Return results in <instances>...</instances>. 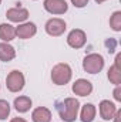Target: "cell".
<instances>
[{"instance_id":"obj_1","label":"cell","mask_w":121,"mask_h":122,"mask_svg":"<svg viewBox=\"0 0 121 122\" xmlns=\"http://www.w3.org/2000/svg\"><path fill=\"white\" fill-rule=\"evenodd\" d=\"M56 109L59 112V117L64 122H74L77 115H78V109H80V102L77 98H66L63 101L56 102Z\"/></svg>"},{"instance_id":"obj_2","label":"cell","mask_w":121,"mask_h":122,"mask_svg":"<svg viewBox=\"0 0 121 122\" xmlns=\"http://www.w3.org/2000/svg\"><path fill=\"white\" fill-rule=\"evenodd\" d=\"M73 77V71L71 67L66 62H59L53 67L51 70V81L56 85H66L70 82Z\"/></svg>"},{"instance_id":"obj_3","label":"cell","mask_w":121,"mask_h":122,"mask_svg":"<svg viewBox=\"0 0 121 122\" xmlns=\"http://www.w3.org/2000/svg\"><path fill=\"white\" fill-rule=\"evenodd\" d=\"M83 68L88 74H98L104 68V57L98 53H91L84 57Z\"/></svg>"},{"instance_id":"obj_4","label":"cell","mask_w":121,"mask_h":122,"mask_svg":"<svg viewBox=\"0 0 121 122\" xmlns=\"http://www.w3.org/2000/svg\"><path fill=\"white\" fill-rule=\"evenodd\" d=\"M26 80L22 71L19 70H13L11 72H9V75L6 77V87L10 92H19L24 88Z\"/></svg>"},{"instance_id":"obj_5","label":"cell","mask_w":121,"mask_h":122,"mask_svg":"<svg viewBox=\"0 0 121 122\" xmlns=\"http://www.w3.org/2000/svg\"><path fill=\"white\" fill-rule=\"evenodd\" d=\"M67 29V24L63 19L59 17H54V19H50L47 23H46V33L49 36H53V37H59L61 36Z\"/></svg>"},{"instance_id":"obj_6","label":"cell","mask_w":121,"mask_h":122,"mask_svg":"<svg viewBox=\"0 0 121 122\" xmlns=\"http://www.w3.org/2000/svg\"><path fill=\"white\" fill-rule=\"evenodd\" d=\"M86 41H87V36H86L84 31L80 30V29L71 30L68 33V36H67V44H68L71 48H76V50L84 47Z\"/></svg>"},{"instance_id":"obj_7","label":"cell","mask_w":121,"mask_h":122,"mask_svg":"<svg viewBox=\"0 0 121 122\" xmlns=\"http://www.w3.org/2000/svg\"><path fill=\"white\" fill-rule=\"evenodd\" d=\"M43 6L50 14H64L68 10V4L66 0H44Z\"/></svg>"},{"instance_id":"obj_8","label":"cell","mask_w":121,"mask_h":122,"mask_svg":"<svg viewBox=\"0 0 121 122\" xmlns=\"http://www.w3.org/2000/svg\"><path fill=\"white\" fill-rule=\"evenodd\" d=\"M6 17L13 23H23V21H26L29 19V10L17 6V7L9 9L6 11Z\"/></svg>"},{"instance_id":"obj_9","label":"cell","mask_w":121,"mask_h":122,"mask_svg":"<svg viewBox=\"0 0 121 122\" xmlns=\"http://www.w3.org/2000/svg\"><path fill=\"white\" fill-rule=\"evenodd\" d=\"M73 92L78 97H87L93 92V84H91L88 80H84V78H78L77 81H74L73 87H71Z\"/></svg>"},{"instance_id":"obj_10","label":"cell","mask_w":121,"mask_h":122,"mask_svg":"<svg viewBox=\"0 0 121 122\" xmlns=\"http://www.w3.org/2000/svg\"><path fill=\"white\" fill-rule=\"evenodd\" d=\"M117 112V107L114 105V102L108 101V99H103L100 102V117L104 119V121H110L114 118Z\"/></svg>"},{"instance_id":"obj_11","label":"cell","mask_w":121,"mask_h":122,"mask_svg":"<svg viewBox=\"0 0 121 122\" xmlns=\"http://www.w3.org/2000/svg\"><path fill=\"white\" fill-rule=\"evenodd\" d=\"M120 60H121V54H117L114 65H111V67L108 68V74H107V77H108L110 82H111V84H114V85H120V84H121V68H120Z\"/></svg>"},{"instance_id":"obj_12","label":"cell","mask_w":121,"mask_h":122,"mask_svg":"<svg viewBox=\"0 0 121 122\" xmlns=\"http://www.w3.org/2000/svg\"><path fill=\"white\" fill-rule=\"evenodd\" d=\"M37 33V27L34 23H23L20 24L19 27H16V36L19 38H23V40H27V38H31L33 36H36Z\"/></svg>"},{"instance_id":"obj_13","label":"cell","mask_w":121,"mask_h":122,"mask_svg":"<svg viewBox=\"0 0 121 122\" xmlns=\"http://www.w3.org/2000/svg\"><path fill=\"white\" fill-rule=\"evenodd\" d=\"M33 122H50L51 121V111L46 107H38L31 114Z\"/></svg>"},{"instance_id":"obj_14","label":"cell","mask_w":121,"mask_h":122,"mask_svg":"<svg viewBox=\"0 0 121 122\" xmlns=\"http://www.w3.org/2000/svg\"><path fill=\"white\" fill-rule=\"evenodd\" d=\"M16 57V50L13 46L7 44V43H0V61L9 62Z\"/></svg>"},{"instance_id":"obj_15","label":"cell","mask_w":121,"mask_h":122,"mask_svg":"<svg viewBox=\"0 0 121 122\" xmlns=\"http://www.w3.org/2000/svg\"><path fill=\"white\" fill-rule=\"evenodd\" d=\"M14 37H16V29L11 24H7V23L0 24V40H3L4 43H9L14 40Z\"/></svg>"},{"instance_id":"obj_16","label":"cell","mask_w":121,"mask_h":122,"mask_svg":"<svg viewBox=\"0 0 121 122\" xmlns=\"http://www.w3.org/2000/svg\"><path fill=\"white\" fill-rule=\"evenodd\" d=\"M97 109L93 104H84L81 108V114H80V119L81 122H93L95 118Z\"/></svg>"},{"instance_id":"obj_17","label":"cell","mask_w":121,"mask_h":122,"mask_svg":"<svg viewBox=\"0 0 121 122\" xmlns=\"http://www.w3.org/2000/svg\"><path fill=\"white\" fill-rule=\"evenodd\" d=\"M13 105H14V108H16L17 112L24 114V112H27L31 108V99L29 97H26V95H22V97H17L14 99V104Z\"/></svg>"},{"instance_id":"obj_18","label":"cell","mask_w":121,"mask_h":122,"mask_svg":"<svg viewBox=\"0 0 121 122\" xmlns=\"http://www.w3.org/2000/svg\"><path fill=\"white\" fill-rule=\"evenodd\" d=\"M110 27L114 31H121V11H114L110 17Z\"/></svg>"},{"instance_id":"obj_19","label":"cell","mask_w":121,"mask_h":122,"mask_svg":"<svg viewBox=\"0 0 121 122\" xmlns=\"http://www.w3.org/2000/svg\"><path fill=\"white\" fill-rule=\"evenodd\" d=\"M10 114V104L4 99H0V119H6Z\"/></svg>"},{"instance_id":"obj_20","label":"cell","mask_w":121,"mask_h":122,"mask_svg":"<svg viewBox=\"0 0 121 122\" xmlns=\"http://www.w3.org/2000/svg\"><path fill=\"white\" fill-rule=\"evenodd\" d=\"M105 46H107V48H108V50H107L108 53H114L117 43H116V40H114V38H108V40L105 41Z\"/></svg>"},{"instance_id":"obj_21","label":"cell","mask_w":121,"mask_h":122,"mask_svg":"<svg viewBox=\"0 0 121 122\" xmlns=\"http://www.w3.org/2000/svg\"><path fill=\"white\" fill-rule=\"evenodd\" d=\"M71 3H73V6H74V7L81 9V7H84V6H87V4H88V0H71Z\"/></svg>"},{"instance_id":"obj_22","label":"cell","mask_w":121,"mask_h":122,"mask_svg":"<svg viewBox=\"0 0 121 122\" xmlns=\"http://www.w3.org/2000/svg\"><path fill=\"white\" fill-rule=\"evenodd\" d=\"M114 99L118 101V102H121V88H120V85H117L116 90H114Z\"/></svg>"},{"instance_id":"obj_23","label":"cell","mask_w":121,"mask_h":122,"mask_svg":"<svg viewBox=\"0 0 121 122\" xmlns=\"http://www.w3.org/2000/svg\"><path fill=\"white\" fill-rule=\"evenodd\" d=\"M114 122H120V119H121V111L120 109H117V112H116V115H114Z\"/></svg>"},{"instance_id":"obj_24","label":"cell","mask_w":121,"mask_h":122,"mask_svg":"<svg viewBox=\"0 0 121 122\" xmlns=\"http://www.w3.org/2000/svg\"><path fill=\"white\" fill-rule=\"evenodd\" d=\"M10 122H27V121H26V119H23V118H19V117H17V118H13Z\"/></svg>"},{"instance_id":"obj_25","label":"cell","mask_w":121,"mask_h":122,"mask_svg":"<svg viewBox=\"0 0 121 122\" xmlns=\"http://www.w3.org/2000/svg\"><path fill=\"white\" fill-rule=\"evenodd\" d=\"M104 1H107V0H95V3H98V4L100 3H104Z\"/></svg>"},{"instance_id":"obj_26","label":"cell","mask_w":121,"mask_h":122,"mask_svg":"<svg viewBox=\"0 0 121 122\" xmlns=\"http://www.w3.org/2000/svg\"><path fill=\"white\" fill-rule=\"evenodd\" d=\"M0 4H1V0H0Z\"/></svg>"}]
</instances>
